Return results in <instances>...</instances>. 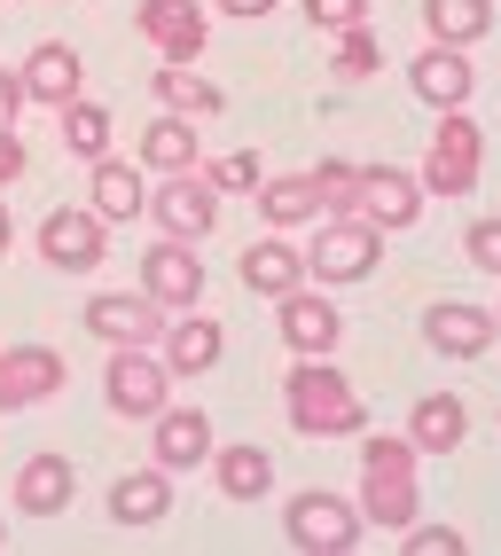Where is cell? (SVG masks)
<instances>
[{
    "instance_id": "cell-23",
    "label": "cell",
    "mask_w": 501,
    "mask_h": 556,
    "mask_svg": "<svg viewBox=\"0 0 501 556\" xmlns=\"http://www.w3.org/2000/svg\"><path fill=\"white\" fill-rule=\"evenodd\" d=\"M133 165H141V173H189V165H204L196 118H181V110L150 118V126H141V141H133Z\"/></svg>"
},
{
    "instance_id": "cell-8",
    "label": "cell",
    "mask_w": 501,
    "mask_h": 556,
    "mask_svg": "<svg viewBox=\"0 0 501 556\" xmlns=\"http://www.w3.org/2000/svg\"><path fill=\"white\" fill-rule=\"evenodd\" d=\"M150 219H157V236H189V243H204L211 228H220V189H211V173H204V165H189V173H157Z\"/></svg>"
},
{
    "instance_id": "cell-44",
    "label": "cell",
    "mask_w": 501,
    "mask_h": 556,
    "mask_svg": "<svg viewBox=\"0 0 501 556\" xmlns=\"http://www.w3.org/2000/svg\"><path fill=\"white\" fill-rule=\"evenodd\" d=\"M55 9H63V0H55Z\"/></svg>"
},
{
    "instance_id": "cell-20",
    "label": "cell",
    "mask_w": 501,
    "mask_h": 556,
    "mask_svg": "<svg viewBox=\"0 0 501 556\" xmlns=\"http://www.w3.org/2000/svg\"><path fill=\"white\" fill-rule=\"evenodd\" d=\"M235 275H243L251 299H267V306H274L282 290H298V282H306V251L291 243V228H267L259 243L243 251V267H235Z\"/></svg>"
},
{
    "instance_id": "cell-6",
    "label": "cell",
    "mask_w": 501,
    "mask_h": 556,
    "mask_svg": "<svg viewBox=\"0 0 501 556\" xmlns=\"http://www.w3.org/2000/svg\"><path fill=\"white\" fill-rule=\"evenodd\" d=\"M102 400H111V416L126 424H150L157 407L172 400V368L157 345H111V368H102Z\"/></svg>"
},
{
    "instance_id": "cell-17",
    "label": "cell",
    "mask_w": 501,
    "mask_h": 556,
    "mask_svg": "<svg viewBox=\"0 0 501 556\" xmlns=\"http://www.w3.org/2000/svg\"><path fill=\"white\" fill-rule=\"evenodd\" d=\"M408 87H415L423 110H471V94H478L471 48H439V40H432V48L408 63Z\"/></svg>"
},
{
    "instance_id": "cell-26",
    "label": "cell",
    "mask_w": 501,
    "mask_h": 556,
    "mask_svg": "<svg viewBox=\"0 0 501 556\" xmlns=\"http://www.w3.org/2000/svg\"><path fill=\"white\" fill-rule=\"evenodd\" d=\"M165 509H172V470H126L118 486H111V526L141 533V526H165Z\"/></svg>"
},
{
    "instance_id": "cell-21",
    "label": "cell",
    "mask_w": 501,
    "mask_h": 556,
    "mask_svg": "<svg viewBox=\"0 0 501 556\" xmlns=\"http://www.w3.org/2000/svg\"><path fill=\"white\" fill-rule=\"evenodd\" d=\"M70 494H79V463H70V455L40 447V455L16 463V509H24V517H63Z\"/></svg>"
},
{
    "instance_id": "cell-13",
    "label": "cell",
    "mask_w": 501,
    "mask_h": 556,
    "mask_svg": "<svg viewBox=\"0 0 501 556\" xmlns=\"http://www.w3.org/2000/svg\"><path fill=\"white\" fill-rule=\"evenodd\" d=\"M165 321L172 314L150 299V290H94V299H87V329L102 345H157Z\"/></svg>"
},
{
    "instance_id": "cell-24",
    "label": "cell",
    "mask_w": 501,
    "mask_h": 556,
    "mask_svg": "<svg viewBox=\"0 0 501 556\" xmlns=\"http://www.w3.org/2000/svg\"><path fill=\"white\" fill-rule=\"evenodd\" d=\"M211 486H220L228 502H267L274 494V455L259 447V439H235V447L211 439Z\"/></svg>"
},
{
    "instance_id": "cell-10",
    "label": "cell",
    "mask_w": 501,
    "mask_h": 556,
    "mask_svg": "<svg viewBox=\"0 0 501 556\" xmlns=\"http://www.w3.org/2000/svg\"><path fill=\"white\" fill-rule=\"evenodd\" d=\"M423 204H432V197H423V180L408 165H361V204H352V219H369L376 236L415 228Z\"/></svg>"
},
{
    "instance_id": "cell-38",
    "label": "cell",
    "mask_w": 501,
    "mask_h": 556,
    "mask_svg": "<svg viewBox=\"0 0 501 556\" xmlns=\"http://www.w3.org/2000/svg\"><path fill=\"white\" fill-rule=\"evenodd\" d=\"M24 165H31V157H24V141H16V134H0V197H9L16 180H24Z\"/></svg>"
},
{
    "instance_id": "cell-35",
    "label": "cell",
    "mask_w": 501,
    "mask_h": 556,
    "mask_svg": "<svg viewBox=\"0 0 501 556\" xmlns=\"http://www.w3.org/2000/svg\"><path fill=\"white\" fill-rule=\"evenodd\" d=\"M376 0H306V24L313 31H352V24H369Z\"/></svg>"
},
{
    "instance_id": "cell-16",
    "label": "cell",
    "mask_w": 501,
    "mask_h": 556,
    "mask_svg": "<svg viewBox=\"0 0 501 556\" xmlns=\"http://www.w3.org/2000/svg\"><path fill=\"white\" fill-rule=\"evenodd\" d=\"M493 338H501L493 306H471V299H439L432 314H423V345H432L439 361H478Z\"/></svg>"
},
{
    "instance_id": "cell-25",
    "label": "cell",
    "mask_w": 501,
    "mask_h": 556,
    "mask_svg": "<svg viewBox=\"0 0 501 556\" xmlns=\"http://www.w3.org/2000/svg\"><path fill=\"white\" fill-rule=\"evenodd\" d=\"M408 439H415V455H454L462 439H471V407H462V392H423L408 407Z\"/></svg>"
},
{
    "instance_id": "cell-29",
    "label": "cell",
    "mask_w": 501,
    "mask_h": 556,
    "mask_svg": "<svg viewBox=\"0 0 501 556\" xmlns=\"http://www.w3.org/2000/svg\"><path fill=\"white\" fill-rule=\"evenodd\" d=\"M423 31L439 48H478L493 31V0H423Z\"/></svg>"
},
{
    "instance_id": "cell-12",
    "label": "cell",
    "mask_w": 501,
    "mask_h": 556,
    "mask_svg": "<svg viewBox=\"0 0 501 556\" xmlns=\"http://www.w3.org/2000/svg\"><path fill=\"white\" fill-rule=\"evenodd\" d=\"M70 384V368L55 345H0V416H24Z\"/></svg>"
},
{
    "instance_id": "cell-40",
    "label": "cell",
    "mask_w": 501,
    "mask_h": 556,
    "mask_svg": "<svg viewBox=\"0 0 501 556\" xmlns=\"http://www.w3.org/2000/svg\"><path fill=\"white\" fill-rule=\"evenodd\" d=\"M9 243H16V219H9V197H0V258H9Z\"/></svg>"
},
{
    "instance_id": "cell-37",
    "label": "cell",
    "mask_w": 501,
    "mask_h": 556,
    "mask_svg": "<svg viewBox=\"0 0 501 556\" xmlns=\"http://www.w3.org/2000/svg\"><path fill=\"white\" fill-rule=\"evenodd\" d=\"M31 110V94H24V71H0V134H16V118Z\"/></svg>"
},
{
    "instance_id": "cell-15",
    "label": "cell",
    "mask_w": 501,
    "mask_h": 556,
    "mask_svg": "<svg viewBox=\"0 0 501 556\" xmlns=\"http://www.w3.org/2000/svg\"><path fill=\"white\" fill-rule=\"evenodd\" d=\"M211 439H220V431H211V416H204V407H181V400H165L157 416H150V463L181 478V470L211 463Z\"/></svg>"
},
{
    "instance_id": "cell-42",
    "label": "cell",
    "mask_w": 501,
    "mask_h": 556,
    "mask_svg": "<svg viewBox=\"0 0 501 556\" xmlns=\"http://www.w3.org/2000/svg\"><path fill=\"white\" fill-rule=\"evenodd\" d=\"M493 321H501V299H493Z\"/></svg>"
},
{
    "instance_id": "cell-36",
    "label": "cell",
    "mask_w": 501,
    "mask_h": 556,
    "mask_svg": "<svg viewBox=\"0 0 501 556\" xmlns=\"http://www.w3.org/2000/svg\"><path fill=\"white\" fill-rule=\"evenodd\" d=\"M400 541H408L415 556H462V548H471V541H462V526H423V517H415Z\"/></svg>"
},
{
    "instance_id": "cell-28",
    "label": "cell",
    "mask_w": 501,
    "mask_h": 556,
    "mask_svg": "<svg viewBox=\"0 0 501 556\" xmlns=\"http://www.w3.org/2000/svg\"><path fill=\"white\" fill-rule=\"evenodd\" d=\"M150 87H157V102H165V110H181V118H196V126H204V118H220V110H228L220 79H204L196 63H165Z\"/></svg>"
},
{
    "instance_id": "cell-4",
    "label": "cell",
    "mask_w": 501,
    "mask_h": 556,
    "mask_svg": "<svg viewBox=\"0 0 501 556\" xmlns=\"http://www.w3.org/2000/svg\"><path fill=\"white\" fill-rule=\"evenodd\" d=\"M384 258V236L369 219H313V243H306V282L321 290H345V282H369Z\"/></svg>"
},
{
    "instance_id": "cell-31",
    "label": "cell",
    "mask_w": 501,
    "mask_h": 556,
    "mask_svg": "<svg viewBox=\"0 0 501 556\" xmlns=\"http://www.w3.org/2000/svg\"><path fill=\"white\" fill-rule=\"evenodd\" d=\"M330 71H337V79L345 87H361V79H376V71H384V40H376V24H352V31H330Z\"/></svg>"
},
{
    "instance_id": "cell-5",
    "label": "cell",
    "mask_w": 501,
    "mask_h": 556,
    "mask_svg": "<svg viewBox=\"0 0 501 556\" xmlns=\"http://www.w3.org/2000/svg\"><path fill=\"white\" fill-rule=\"evenodd\" d=\"M282 533H291V548L345 556V548H361L369 517H361V502H345V494H330V486H298L291 509H282Z\"/></svg>"
},
{
    "instance_id": "cell-39",
    "label": "cell",
    "mask_w": 501,
    "mask_h": 556,
    "mask_svg": "<svg viewBox=\"0 0 501 556\" xmlns=\"http://www.w3.org/2000/svg\"><path fill=\"white\" fill-rule=\"evenodd\" d=\"M211 9H220V16H243V24H259V16L282 9V0H211Z\"/></svg>"
},
{
    "instance_id": "cell-11",
    "label": "cell",
    "mask_w": 501,
    "mask_h": 556,
    "mask_svg": "<svg viewBox=\"0 0 501 556\" xmlns=\"http://www.w3.org/2000/svg\"><path fill=\"white\" fill-rule=\"evenodd\" d=\"M133 24H141V40L157 48V63H204V48H211V16L196 0H141Z\"/></svg>"
},
{
    "instance_id": "cell-19",
    "label": "cell",
    "mask_w": 501,
    "mask_h": 556,
    "mask_svg": "<svg viewBox=\"0 0 501 556\" xmlns=\"http://www.w3.org/2000/svg\"><path fill=\"white\" fill-rule=\"evenodd\" d=\"M16 71H24V94L40 102V110H63V102L87 94V55L70 48V40H40Z\"/></svg>"
},
{
    "instance_id": "cell-1",
    "label": "cell",
    "mask_w": 501,
    "mask_h": 556,
    "mask_svg": "<svg viewBox=\"0 0 501 556\" xmlns=\"http://www.w3.org/2000/svg\"><path fill=\"white\" fill-rule=\"evenodd\" d=\"M282 416H291L298 439H361L369 431V400H361V384H352L330 353H291Z\"/></svg>"
},
{
    "instance_id": "cell-27",
    "label": "cell",
    "mask_w": 501,
    "mask_h": 556,
    "mask_svg": "<svg viewBox=\"0 0 501 556\" xmlns=\"http://www.w3.org/2000/svg\"><path fill=\"white\" fill-rule=\"evenodd\" d=\"M267 228H313L321 219V197H313V173H267L259 189H251Z\"/></svg>"
},
{
    "instance_id": "cell-18",
    "label": "cell",
    "mask_w": 501,
    "mask_h": 556,
    "mask_svg": "<svg viewBox=\"0 0 501 556\" xmlns=\"http://www.w3.org/2000/svg\"><path fill=\"white\" fill-rule=\"evenodd\" d=\"M157 353H165V368H172V384H189V377H204V368H220V353H228V329L211 321L204 306H189V314H172V321H165Z\"/></svg>"
},
{
    "instance_id": "cell-43",
    "label": "cell",
    "mask_w": 501,
    "mask_h": 556,
    "mask_svg": "<svg viewBox=\"0 0 501 556\" xmlns=\"http://www.w3.org/2000/svg\"><path fill=\"white\" fill-rule=\"evenodd\" d=\"M0 9H9V0H0Z\"/></svg>"
},
{
    "instance_id": "cell-34",
    "label": "cell",
    "mask_w": 501,
    "mask_h": 556,
    "mask_svg": "<svg viewBox=\"0 0 501 556\" xmlns=\"http://www.w3.org/2000/svg\"><path fill=\"white\" fill-rule=\"evenodd\" d=\"M462 258H471L478 275L501 282V219H471V236H462Z\"/></svg>"
},
{
    "instance_id": "cell-30",
    "label": "cell",
    "mask_w": 501,
    "mask_h": 556,
    "mask_svg": "<svg viewBox=\"0 0 501 556\" xmlns=\"http://www.w3.org/2000/svg\"><path fill=\"white\" fill-rule=\"evenodd\" d=\"M55 118H63V150L79 157V165L111 157V134H118V126H111V110H102V102H87V94H79V102H63Z\"/></svg>"
},
{
    "instance_id": "cell-9",
    "label": "cell",
    "mask_w": 501,
    "mask_h": 556,
    "mask_svg": "<svg viewBox=\"0 0 501 556\" xmlns=\"http://www.w3.org/2000/svg\"><path fill=\"white\" fill-rule=\"evenodd\" d=\"M141 290L165 306V314H189L204 306V258L189 236H157L150 251H141Z\"/></svg>"
},
{
    "instance_id": "cell-22",
    "label": "cell",
    "mask_w": 501,
    "mask_h": 556,
    "mask_svg": "<svg viewBox=\"0 0 501 556\" xmlns=\"http://www.w3.org/2000/svg\"><path fill=\"white\" fill-rule=\"evenodd\" d=\"M87 204L111 219V228H126V219L150 212V173L126 165V157H94L87 165Z\"/></svg>"
},
{
    "instance_id": "cell-32",
    "label": "cell",
    "mask_w": 501,
    "mask_h": 556,
    "mask_svg": "<svg viewBox=\"0 0 501 556\" xmlns=\"http://www.w3.org/2000/svg\"><path fill=\"white\" fill-rule=\"evenodd\" d=\"M313 197H321V219H352V204H361V165L321 157L313 165Z\"/></svg>"
},
{
    "instance_id": "cell-7",
    "label": "cell",
    "mask_w": 501,
    "mask_h": 556,
    "mask_svg": "<svg viewBox=\"0 0 501 556\" xmlns=\"http://www.w3.org/2000/svg\"><path fill=\"white\" fill-rule=\"evenodd\" d=\"M40 258L55 275H94L102 258H111V219H102L94 204H55L40 219Z\"/></svg>"
},
{
    "instance_id": "cell-2",
    "label": "cell",
    "mask_w": 501,
    "mask_h": 556,
    "mask_svg": "<svg viewBox=\"0 0 501 556\" xmlns=\"http://www.w3.org/2000/svg\"><path fill=\"white\" fill-rule=\"evenodd\" d=\"M415 439L408 431H361V517L376 533H408L423 517V478H415Z\"/></svg>"
},
{
    "instance_id": "cell-3",
    "label": "cell",
    "mask_w": 501,
    "mask_h": 556,
    "mask_svg": "<svg viewBox=\"0 0 501 556\" xmlns=\"http://www.w3.org/2000/svg\"><path fill=\"white\" fill-rule=\"evenodd\" d=\"M478 173H486V126L471 118V110H439V126H432V141H423V165H415V180H423V197H471L478 189Z\"/></svg>"
},
{
    "instance_id": "cell-14",
    "label": "cell",
    "mask_w": 501,
    "mask_h": 556,
    "mask_svg": "<svg viewBox=\"0 0 501 556\" xmlns=\"http://www.w3.org/2000/svg\"><path fill=\"white\" fill-rule=\"evenodd\" d=\"M274 329H282V345H291V353H337L345 314L330 306V290H321V282H298V290H282V299H274Z\"/></svg>"
},
{
    "instance_id": "cell-33",
    "label": "cell",
    "mask_w": 501,
    "mask_h": 556,
    "mask_svg": "<svg viewBox=\"0 0 501 556\" xmlns=\"http://www.w3.org/2000/svg\"><path fill=\"white\" fill-rule=\"evenodd\" d=\"M204 173H211V189H220V197H251V189L267 180V173H259V150H228V157H211Z\"/></svg>"
},
{
    "instance_id": "cell-41",
    "label": "cell",
    "mask_w": 501,
    "mask_h": 556,
    "mask_svg": "<svg viewBox=\"0 0 501 556\" xmlns=\"http://www.w3.org/2000/svg\"><path fill=\"white\" fill-rule=\"evenodd\" d=\"M0 541H9V517H0Z\"/></svg>"
}]
</instances>
